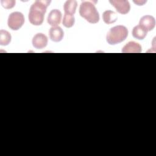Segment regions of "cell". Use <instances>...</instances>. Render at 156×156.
Here are the masks:
<instances>
[{
	"instance_id": "8992f818",
	"label": "cell",
	"mask_w": 156,
	"mask_h": 156,
	"mask_svg": "<svg viewBox=\"0 0 156 156\" xmlns=\"http://www.w3.org/2000/svg\"><path fill=\"white\" fill-rule=\"evenodd\" d=\"M139 25L147 32L152 30L155 26V20L151 15H144L141 18Z\"/></svg>"
},
{
	"instance_id": "30bf717a",
	"label": "cell",
	"mask_w": 156,
	"mask_h": 156,
	"mask_svg": "<svg viewBox=\"0 0 156 156\" xmlns=\"http://www.w3.org/2000/svg\"><path fill=\"white\" fill-rule=\"evenodd\" d=\"M141 52V45L135 41L128 42L122 49V52L123 53H140Z\"/></svg>"
},
{
	"instance_id": "ba28073f",
	"label": "cell",
	"mask_w": 156,
	"mask_h": 156,
	"mask_svg": "<svg viewBox=\"0 0 156 156\" xmlns=\"http://www.w3.org/2000/svg\"><path fill=\"white\" fill-rule=\"evenodd\" d=\"M62 19V13L59 10L53 9L52 10L47 18V21L52 27H55L59 24L61 22Z\"/></svg>"
},
{
	"instance_id": "4fadbf2b",
	"label": "cell",
	"mask_w": 156,
	"mask_h": 156,
	"mask_svg": "<svg viewBox=\"0 0 156 156\" xmlns=\"http://www.w3.org/2000/svg\"><path fill=\"white\" fill-rule=\"evenodd\" d=\"M147 32L140 25H138L133 27L132 30V35L134 38L138 40H143L146 37Z\"/></svg>"
},
{
	"instance_id": "2e32d148",
	"label": "cell",
	"mask_w": 156,
	"mask_h": 156,
	"mask_svg": "<svg viewBox=\"0 0 156 156\" xmlns=\"http://www.w3.org/2000/svg\"><path fill=\"white\" fill-rule=\"evenodd\" d=\"M15 1L13 0H1V3L2 6L7 9H12L13 8L15 5Z\"/></svg>"
},
{
	"instance_id": "5b68a950",
	"label": "cell",
	"mask_w": 156,
	"mask_h": 156,
	"mask_svg": "<svg viewBox=\"0 0 156 156\" xmlns=\"http://www.w3.org/2000/svg\"><path fill=\"white\" fill-rule=\"evenodd\" d=\"M110 3L121 14H127L130 9V5L128 1L125 0H111Z\"/></svg>"
},
{
	"instance_id": "e0dca14e",
	"label": "cell",
	"mask_w": 156,
	"mask_h": 156,
	"mask_svg": "<svg viewBox=\"0 0 156 156\" xmlns=\"http://www.w3.org/2000/svg\"><path fill=\"white\" fill-rule=\"evenodd\" d=\"M133 2H134L135 3H136V4H138V5H143V4H144L146 1H144L142 2V1H134Z\"/></svg>"
},
{
	"instance_id": "9a60e30c",
	"label": "cell",
	"mask_w": 156,
	"mask_h": 156,
	"mask_svg": "<svg viewBox=\"0 0 156 156\" xmlns=\"http://www.w3.org/2000/svg\"><path fill=\"white\" fill-rule=\"evenodd\" d=\"M75 22V19L74 17V15H66L65 14L63 19L62 23L64 26L66 27L69 28L71 27Z\"/></svg>"
},
{
	"instance_id": "3957f363",
	"label": "cell",
	"mask_w": 156,
	"mask_h": 156,
	"mask_svg": "<svg viewBox=\"0 0 156 156\" xmlns=\"http://www.w3.org/2000/svg\"><path fill=\"white\" fill-rule=\"evenodd\" d=\"M127 35V29L124 26L118 25L109 30L106 36V40L108 44L115 45L125 40Z\"/></svg>"
},
{
	"instance_id": "5bb4252c",
	"label": "cell",
	"mask_w": 156,
	"mask_h": 156,
	"mask_svg": "<svg viewBox=\"0 0 156 156\" xmlns=\"http://www.w3.org/2000/svg\"><path fill=\"white\" fill-rule=\"evenodd\" d=\"M11 41L10 34L4 30H0V44L2 46L8 45Z\"/></svg>"
},
{
	"instance_id": "52a82bcc",
	"label": "cell",
	"mask_w": 156,
	"mask_h": 156,
	"mask_svg": "<svg viewBox=\"0 0 156 156\" xmlns=\"http://www.w3.org/2000/svg\"><path fill=\"white\" fill-rule=\"evenodd\" d=\"M47 44L48 38L42 33L37 34L32 38V45L36 49H43L46 46Z\"/></svg>"
},
{
	"instance_id": "7c38bea8",
	"label": "cell",
	"mask_w": 156,
	"mask_h": 156,
	"mask_svg": "<svg viewBox=\"0 0 156 156\" xmlns=\"http://www.w3.org/2000/svg\"><path fill=\"white\" fill-rule=\"evenodd\" d=\"M102 18L104 21L107 24H110L114 23L117 20L116 13L112 10H106L102 14Z\"/></svg>"
},
{
	"instance_id": "6da1fadb",
	"label": "cell",
	"mask_w": 156,
	"mask_h": 156,
	"mask_svg": "<svg viewBox=\"0 0 156 156\" xmlns=\"http://www.w3.org/2000/svg\"><path fill=\"white\" fill-rule=\"evenodd\" d=\"M51 1L37 0L32 4L29 12V22L34 26L41 25L44 20V13Z\"/></svg>"
},
{
	"instance_id": "9c48e42d",
	"label": "cell",
	"mask_w": 156,
	"mask_h": 156,
	"mask_svg": "<svg viewBox=\"0 0 156 156\" xmlns=\"http://www.w3.org/2000/svg\"><path fill=\"white\" fill-rule=\"evenodd\" d=\"M49 37L52 41L55 42L60 41L63 37V31L59 26L52 27L49 30Z\"/></svg>"
},
{
	"instance_id": "7a4b0ae2",
	"label": "cell",
	"mask_w": 156,
	"mask_h": 156,
	"mask_svg": "<svg viewBox=\"0 0 156 156\" xmlns=\"http://www.w3.org/2000/svg\"><path fill=\"white\" fill-rule=\"evenodd\" d=\"M79 14L90 23L95 24L99 20V13L91 1H83L80 4Z\"/></svg>"
},
{
	"instance_id": "277c9868",
	"label": "cell",
	"mask_w": 156,
	"mask_h": 156,
	"mask_svg": "<svg viewBox=\"0 0 156 156\" xmlns=\"http://www.w3.org/2000/svg\"><path fill=\"white\" fill-rule=\"evenodd\" d=\"M24 23V17L22 13L15 12L11 13L8 18V26L13 30L20 29Z\"/></svg>"
},
{
	"instance_id": "8fae6325",
	"label": "cell",
	"mask_w": 156,
	"mask_h": 156,
	"mask_svg": "<svg viewBox=\"0 0 156 156\" xmlns=\"http://www.w3.org/2000/svg\"><path fill=\"white\" fill-rule=\"evenodd\" d=\"M77 6V2L74 0L66 1L63 5V9L65 14L73 15L75 12Z\"/></svg>"
}]
</instances>
